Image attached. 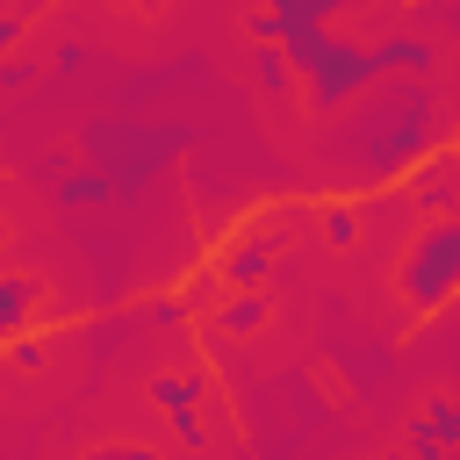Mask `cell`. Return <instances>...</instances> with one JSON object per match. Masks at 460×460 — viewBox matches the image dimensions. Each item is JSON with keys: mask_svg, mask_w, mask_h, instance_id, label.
Instances as JSON below:
<instances>
[{"mask_svg": "<svg viewBox=\"0 0 460 460\" xmlns=\"http://www.w3.org/2000/svg\"><path fill=\"white\" fill-rule=\"evenodd\" d=\"M438 144V93L431 79H388L381 101H367L345 129V151H352V187H388L395 172H410L424 151Z\"/></svg>", "mask_w": 460, "mask_h": 460, "instance_id": "1", "label": "cell"}, {"mask_svg": "<svg viewBox=\"0 0 460 460\" xmlns=\"http://www.w3.org/2000/svg\"><path fill=\"white\" fill-rule=\"evenodd\" d=\"M79 151L93 158V172L115 187V201H129L137 187H151L180 151H187V129L180 122H144V115H93L79 129Z\"/></svg>", "mask_w": 460, "mask_h": 460, "instance_id": "2", "label": "cell"}, {"mask_svg": "<svg viewBox=\"0 0 460 460\" xmlns=\"http://www.w3.org/2000/svg\"><path fill=\"white\" fill-rule=\"evenodd\" d=\"M395 280H402V316H438V309L453 302V288H460V216L424 223V230L410 237Z\"/></svg>", "mask_w": 460, "mask_h": 460, "instance_id": "3", "label": "cell"}, {"mask_svg": "<svg viewBox=\"0 0 460 460\" xmlns=\"http://www.w3.org/2000/svg\"><path fill=\"white\" fill-rule=\"evenodd\" d=\"M201 395H208L201 374H158L151 381V402L165 410V424H172L180 446H201Z\"/></svg>", "mask_w": 460, "mask_h": 460, "instance_id": "4", "label": "cell"}, {"mask_svg": "<svg viewBox=\"0 0 460 460\" xmlns=\"http://www.w3.org/2000/svg\"><path fill=\"white\" fill-rule=\"evenodd\" d=\"M402 438H410V460H446V453L460 446V402H453V395H431V410H424Z\"/></svg>", "mask_w": 460, "mask_h": 460, "instance_id": "5", "label": "cell"}, {"mask_svg": "<svg viewBox=\"0 0 460 460\" xmlns=\"http://www.w3.org/2000/svg\"><path fill=\"white\" fill-rule=\"evenodd\" d=\"M402 201H417L431 223L438 216H453V151H431L424 165H417V180H410V194Z\"/></svg>", "mask_w": 460, "mask_h": 460, "instance_id": "6", "label": "cell"}, {"mask_svg": "<svg viewBox=\"0 0 460 460\" xmlns=\"http://www.w3.org/2000/svg\"><path fill=\"white\" fill-rule=\"evenodd\" d=\"M273 273V244L252 230V237H237V244H223V280L237 288V295H259V280Z\"/></svg>", "mask_w": 460, "mask_h": 460, "instance_id": "7", "label": "cell"}, {"mask_svg": "<svg viewBox=\"0 0 460 460\" xmlns=\"http://www.w3.org/2000/svg\"><path fill=\"white\" fill-rule=\"evenodd\" d=\"M29 316H36V280L29 273H0V345L29 338Z\"/></svg>", "mask_w": 460, "mask_h": 460, "instance_id": "8", "label": "cell"}, {"mask_svg": "<svg viewBox=\"0 0 460 460\" xmlns=\"http://www.w3.org/2000/svg\"><path fill=\"white\" fill-rule=\"evenodd\" d=\"M50 201H58V208H108V201H115V187H108L93 165H72L65 180H50Z\"/></svg>", "mask_w": 460, "mask_h": 460, "instance_id": "9", "label": "cell"}, {"mask_svg": "<svg viewBox=\"0 0 460 460\" xmlns=\"http://www.w3.org/2000/svg\"><path fill=\"white\" fill-rule=\"evenodd\" d=\"M259 323H266V295H230V302L216 309V331H223V338H252Z\"/></svg>", "mask_w": 460, "mask_h": 460, "instance_id": "10", "label": "cell"}, {"mask_svg": "<svg viewBox=\"0 0 460 460\" xmlns=\"http://www.w3.org/2000/svg\"><path fill=\"white\" fill-rule=\"evenodd\" d=\"M252 86H259L266 101H288V93H295V72H288V58H280V50H252Z\"/></svg>", "mask_w": 460, "mask_h": 460, "instance_id": "11", "label": "cell"}, {"mask_svg": "<svg viewBox=\"0 0 460 460\" xmlns=\"http://www.w3.org/2000/svg\"><path fill=\"white\" fill-rule=\"evenodd\" d=\"M323 237H331V244H352V237H359V208H352V201H331V208H323Z\"/></svg>", "mask_w": 460, "mask_h": 460, "instance_id": "12", "label": "cell"}, {"mask_svg": "<svg viewBox=\"0 0 460 460\" xmlns=\"http://www.w3.org/2000/svg\"><path fill=\"white\" fill-rule=\"evenodd\" d=\"M22 29H29V7H7V14H0V58L22 43Z\"/></svg>", "mask_w": 460, "mask_h": 460, "instance_id": "13", "label": "cell"}, {"mask_svg": "<svg viewBox=\"0 0 460 460\" xmlns=\"http://www.w3.org/2000/svg\"><path fill=\"white\" fill-rule=\"evenodd\" d=\"M36 359H43L36 338H14V345H7V367H36Z\"/></svg>", "mask_w": 460, "mask_h": 460, "instance_id": "14", "label": "cell"}, {"mask_svg": "<svg viewBox=\"0 0 460 460\" xmlns=\"http://www.w3.org/2000/svg\"><path fill=\"white\" fill-rule=\"evenodd\" d=\"M93 460H158L151 446H93Z\"/></svg>", "mask_w": 460, "mask_h": 460, "instance_id": "15", "label": "cell"}, {"mask_svg": "<svg viewBox=\"0 0 460 460\" xmlns=\"http://www.w3.org/2000/svg\"><path fill=\"white\" fill-rule=\"evenodd\" d=\"M79 65H86V43H58V72H65V79H72V72H79Z\"/></svg>", "mask_w": 460, "mask_h": 460, "instance_id": "16", "label": "cell"}, {"mask_svg": "<svg viewBox=\"0 0 460 460\" xmlns=\"http://www.w3.org/2000/svg\"><path fill=\"white\" fill-rule=\"evenodd\" d=\"M374 460H402V453H374Z\"/></svg>", "mask_w": 460, "mask_h": 460, "instance_id": "17", "label": "cell"}, {"mask_svg": "<svg viewBox=\"0 0 460 460\" xmlns=\"http://www.w3.org/2000/svg\"><path fill=\"white\" fill-rule=\"evenodd\" d=\"M0 244H7V223H0Z\"/></svg>", "mask_w": 460, "mask_h": 460, "instance_id": "18", "label": "cell"}]
</instances>
